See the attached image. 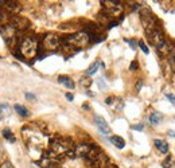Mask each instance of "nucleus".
<instances>
[{
    "mask_svg": "<svg viewBox=\"0 0 175 168\" xmlns=\"http://www.w3.org/2000/svg\"><path fill=\"white\" fill-rule=\"evenodd\" d=\"M19 51L22 52V55L26 58H33L34 55L38 51V42H36L35 38H31V36H27V38L23 39V42L20 43Z\"/></svg>",
    "mask_w": 175,
    "mask_h": 168,
    "instance_id": "nucleus-1",
    "label": "nucleus"
},
{
    "mask_svg": "<svg viewBox=\"0 0 175 168\" xmlns=\"http://www.w3.org/2000/svg\"><path fill=\"white\" fill-rule=\"evenodd\" d=\"M65 42L70 43V45L76 46V47L82 49V47H85V46L89 45L90 36H89V34H86V32H77L71 36H67V38L65 39Z\"/></svg>",
    "mask_w": 175,
    "mask_h": 168,
    "instance_id": "nucleus-2",
    "label": "nucleus"
},
{
    "mask_svg": "<svg viewBox=\"0 0 175 168\" xmlns=\"http://www.w3.org/2000/svg\"><path fill=\"white\" fill-rule=\"evenodd\" d=\"M94 121H96V125H97L98 130L102 133V135H109V133H111V128L108 126L107 121L102 119L101 116H96L94 117Z\"/></svg>",
    "mask_w": 175,
    "mask_h": 168,
    "instance_id": "nucleus-3",
    "label": "nucleus"
},
{
    "mask_svg": "<svg viewBox=\"0 0 175 168\" xmlns=\"http://www.w3.org/2000/svg\"><path fill=\"white\" fill-rule=\"evenodd\" d=\"M45 47L46 49H50V50H55L59 45V39L57 38L55 35H47L45 38Z\"/></svg>",
    "mask_w": 175,
    "mask_h": 168,
    "instance_id": "nucleus-4",
    "label": "nucleus"
},
{
    "mask_svg": "<svg viewBox=\"0 0 175 168\" xmlns=\"http://www.w3.org/2000/svg\"><path fill=\"white\" fill-rule=\"evenodd\" d=\"M154 144H155V147L162 152V153H167V152H168V144L164 141V140H159V139H156L155 141H154Z\"/></svg>",
    "mask_w": 175,
    "mask_h": 168,
    "instance_id": "nucleus-5",
    "label": "nucleus"
},
{
    "mask_svg": "<svg viewBox=\"0 0 175 168\" xmlns=\"http://www.w3.org/2000/svg\"><path fill=\"white\" fill-rule=\"evenodd\" d=\"M58 82L62 83L63 86H66L67 89H74V82L66 76H59L58 77Z\"/></svg>",
    "mask_w": 175,
    "mask_h": 168,
    "instance_id": "nucleus-6",
    "label": "nucleus"
},
{
    "mask_svg": "<svg viewBox=\"0 0 175 168\" xmlns=\"http://www.w3.org/2000/svg\"><path fill=\"white\" fill-rule=\"evenodd\" d=\"M111 141L113 143L115 147H117L118 149H123L124 147H125V141H124V139L120 137V136H112Z\"/></svg>",
    "mask_w": 175,
    "mask_h": 168,
    "instance_id": "nucleus-7",
    "label": "nucleus"
},
{
    "mask_svg": "<svg viewBox=\"0 0 175 168\" xmlns=\"http://www.w3.org/2000/svg\"><path fill=\"white\" fill-rule=\"evenodd\" d=\"M162 119H163L162 114L158 113V112H155V113H152L151 116H149V123H151L152 125H158V124L162 121Z\"/></svg>",
    "mask_w": 175,
    "mask_h": 168,
    "instance_id": "nucleus-8",
    "label": "nucleus"
},
{
    "mask_svg": "<svg viewBox=\"0 0 175 168\" xmlns=\"http://www.w3.org/2000/svg\"><path fill=\"white\" fill-rule=\"evenodd\" d=\"M163 168H174L175 167V159L173 156H167V159L162 163Z\"/></svg>",
    "mask_w": 175,
    "mask_h": 168,
    "instance_id": "nucleus-9",
    "label": "nucleus"
},
{
    "mask_svg": "<svg viewBox=\"0 0 175 168\" xmlns=\"http://www.w3.org/2000/svg\"><path fill=\"white\" fill-rule=\"evenodd\" d=\"M15 110H16V112H18V114H20L22 117H27V116H30L29 110H27V109L24 108L23 105H15Z\"/></svg>",
    "mask_w": 175,
    "mask_h": 168,
    "instance_id": "nucleus-10",
    "label": "nucleus"
},
{
    "mask_svg": "<svg viewBox=\"0 0 175 168\" xmlns=\"http://www.w3.org/2000/svg\"><path fill=\"white\" fill-rule=\"evenodd\" d=\"M100 65H101V62H94V63L89 67V70L86 71V74H88V76H92V74H94L96 71H97V67L100 66Z\"/></svg>",
    "mask_w": 175,
    "mask_h": 168,
    "instance_id": "nucleus-11",
    "label": "nucleus"
},
{
    "mask_svg": "<svg viewBox=\"0 0 175 168\" xmlns=\"http://www.w3.org/2000/svg\"><path fill=\"white\" fill-rule=\"evenodd\" d=\"M3 136H4V137L8 140V141H11V143L15 141V137L12 136V132H11L10 129H4V130H3Z\"/></svg>",
    "mask_w": 175,
    "mask_h": 168,
    "instance_id": "nucleus-12",
    "label": "nucleus"
},
{
    "mask_svg": "<svg viewBox=\"0 0 175 168\" xmlns=\"http://www.w3.org/2000/svg\"><path fill=\"white\" fill-rule=\"evenodd\" d=\"M139 46H140V49H142V51L144 52V54H148V52H149L148 47H147V46H146V43L143 42V40H139Z\"/></svg>",
    "mask_w": 175,
    "mask_h": 168,
    "instance_id": "nucleus-13",
    "label": "nucleus"
},
{
    "mask_svg": "<svg viewBox=\"0 0 175 168\" xmlns=\"http://www.w3.org/2000/svg\"><path fill=\"white\" fill-rule=\"evenodd\" d=\"M0 112H2V113H5V112L10 113V105L8 104H0Z\"/></svg>",
    "mask_w": 175,
    "mask_h": 168,
    "instance_id": "nucleus-14",
    "label": "nucleus"
},
{
    "mask_svg": "<svg viewBox=\"0 0 175 168\" xmlns=\"http://www.w3.org/2000/svg\"><path fill=\"white\" fill-rule=\"evenodd\" d=\"M81 83H82V85H86V86H89L90 83H92V81H90L89 78H82V79H81Z\"/></svg>",
    "mask_w": 175,
    "mask_h": 168,
    "instance_id": "nucleus-15",
    "label": "nucleus"
},
{
    "mask_svg": "<svg viewBox=\"0 0 175 168\" xmlns=\"http://www.w3.org/2000/svg\"><path fill=\"white\" fill-rule=\"evenodd\" d=\"M166 97H167L168 99H170V101H171V104H175V97H174L173 94H166Z\"/></svg>",
    "mask_w": 175,
    "mask_h": 168,
    "instance_id": "nucleus-16",
    "label": "nucleus"
},
{
    "mask_svg": "<svg viewBox=\"0 0 175 168\" xmlns=\"http://www.w3.org/2000/svg\"><path fill=\"white\" fill-rule=\"evenodd\" d=\"M0 168H14V166H12L11 163H8V161H7V163H4Z\"/></svg>",
    "mask_w": 175,
    "mask_h": 168,
    "instance_id": "nucleus-17",
    "label": "nucleus"
},
{
    "mask_svg": "<svg viewBox=\"0 0 175 168\" xmlns=\"http://www.w3.org/2000/svg\"><path fill=\"white\" fill-rule=\"evenodd\" d=\"M127 42L129 43L131 46H132V49H136V43H135V40H132V39H129V40H128V39H127Z\"/></svg>",
    "mask_w": 175,
    "mask_h": 168,
    "instance_id": "nucleus-18",
    "label": "nucleus"
},
{
    "mask_svg": "<svg viewBox=\"0 0 175 168\" xmlns=\"http://www.w3.org/2000/svg\"><path fill=\"white\" fill-rule=\"evenodd\" d=\"M98 85H100V88H104V89L107 88V85H105V83L102 82V78H100V79H98Z\"/></svg>",
    "mask_w": 175,
    "mask_h": 168,
    "instance_id": "nucleus-19",
    "label": "nucleus"
},
{
    "mask_svg": "<svg viewBox=\"0 0 175 168\" xmlns=\"http://www.w3.org/2000/svg\"><path fill=\"white\" fill-rule=\"evenodd\" d=\"M137 69V62H132L131 63V70H136Z\"/></svg>",
    "mask_w": 175,
    "mask_h": 168,
    "instance_id": "nucleus-20",
    "label": "nucleus"
},
{
    "mask_svg": "<svg viewBox=\"0 0 175 168\" xmlns=\"http://www.w3.org/2000/svg\"><path fill=\"white\" fill-rule=\"evenodd\" d=\"M170 62H171V65L175 67V54L171 55V58H170Z\"/></svg>",
    "mask_w": 175,
    "mask_h": 168,
    "instance_id": "nucleus-21",
    "label": "nucleus"
},
{
    "mask_svg": "<svg viewBox=\"0 0 175 168\" xmlns=\"http://www.w3.org/2000/svg\"><path fill=\"white\" fill-rule=\"evenodd\" d=\"M26 98H29V99H34V98H35V96L31 94V93H26Z\"/></svg>",
    "mask_w": 175,
    "mask_h": 168,
    "instance_id": "nucleus-22",
    "label": "nucleus"
},
{
    "mask_svg": "<svg viewBox=\"0 0 175 168\" xmlns=\"http://www.w3.org/2000/svg\"><path fill=\"white\" fill-rule=\"evenodd\" d=\"M133 129H136V130H142L143 129V125L140 124V125H133Z\"/></svg>",
    "mask_w": 175,
    "mask_h": 168,
    "instance_id": "nucleus-23",
    "label": "nucleus"
},
{
    "mask_svg": "<svg viewBox=\"0 0 175 168\" xmlns=\"http://www.w3.org/2000/svg\"><path fill=\"white\" fill-rule=\"evenodd\" d=\"M66 98L69 99V101H73V96H71L70 93H67V94H66Z\"/></svg>",
    "mask_w": 175,
    "mask_h": 168,
    "instance_id": "nucleus-24",
    "label": "nucleus"
},
{
    "mask_svg": "<svg viewBox=\"0 0 175 168\" xmlns=\"http://www.w3.org/2000/svg\"><path fill=\"white\" fill-rule=\"evenodd\" d=\"M3 20H4V16H3V15H2V12H0V23H2Z\"/></svg>",
    "mask_w": 175,
    "mask_h": 168,
    "instance_id": "nucleus-25",
    "label": "nucleus"
},
{
    "mask_svg": "<svg viewBox=\"0 0 175 168\" xmlns=\"http://www.w3.org/2000/svg\"><path fill=\"white\" fill-rule=\"evenodd\" d=\"M168 135H170V136H174V137H175V133H174V132H170Z\"/></svg>",
    "mask_w": 175,
    "mask_h": 168,
    "instance_id": "nucleus-26",
    "label": "nucleus"
}]
</instances>
